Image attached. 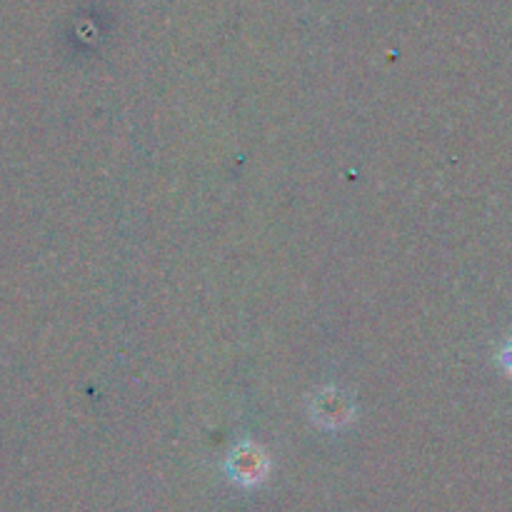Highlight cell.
I'll return each instance as SVG.
<instances>
[{"label":"cell","instance_id":"obj_1","mask_svg":"<svg viewBox=\"0 0 512 512\" xmlns=\"http://www.w3.org/2000/svg\"><path fill=\"white\" fill-rule=\"evenodd\" d=\"M223 468L235 485L255 488V485H260L265 478H268L270 458L265 455V450L260 448V445L250 443V440H243V443H238L233 450H230Z\"/></svg>","mask_w":512,"mask_h":512},{"label":"cell","instance_id":"obj_3","mask_svg":"<svg viewBox=\"0 0 512 512\" xmlns=\"http://www.w3.org/2000/svg\"><path fill=\"white\" fill-rule=\"evenodd\" d=\"M498 365L512 378V338L508 340V343L503 345V348H500V353H498Z\"/></svg>","mask_w":512,"mask_h":512},{"label":"cell","instance_id":"obj_2","mask_svg":"<svg viewBox=\"0 0 512 512\" xmlns=\"http://www.w3.org/2000/svg\"><path fill=\"white\" fill-rule=\"evenodd\" d=\"M310 415L320 428H345L355 418V408L345 393L338 388H320L310 400Z\"/></svg>","mask_w":512,"mask_h":512}]
</instances>
